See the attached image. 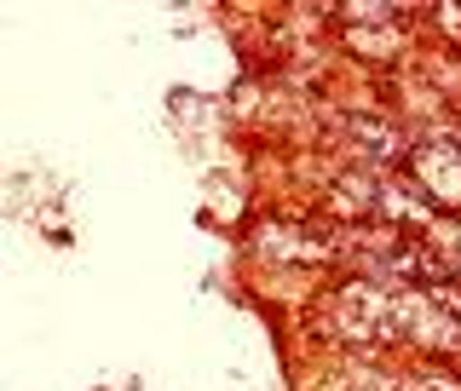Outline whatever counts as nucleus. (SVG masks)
Listing matches in <instances>:
<instances>
[{"mask_svg": "<svg viewBox=\"0 0 461 391\" xmlns=\"http://www.w3.org/2000/svg\"><path fill=\"white\" fill-rule=\"evenodd\" d=\"M432 248H438L444 259H450V271H461V219H444V225H432Z\"/></svg>", "mask_w": 461, "mask_h": 391, "instance_id": "6e6552de", "label": "nucleus"}, {"mask_svg": "<svg viewBox=\"0 0 461 391\" xmlns=\"http://www.w3.org/2000/svg\"><path fill=\"white\" fill-rule=\"evenodd\" d=\"M266 253H271V259H329L335 248H329V242H317L312 230L271 225V230H266Z\"/></svg>", "mask_w": 461, "mask_h": 391, "instance_id": "423d86ee", "label": "nucleus"}, {"mask_svg": "<svg viewBox=\"0 0 461 391\" xmlns=\"http://www.w3.org/2000/svg\"><path fill=\"white\" fill-rule=\"evenodd\" d=\"M335 208L381 219V179H375V173H346V179H335Z\"/></svg>", "mask_w": 461, "mask_h": 391, "instance_id": "39448f33", "label": "nucleus"}, {"mask_svg": "<svg viewBox=\"0 0 461 391\" xmlns=\"http://www.w3.org/2000/svg\"><path fill=\"white\" fill-rule=\"evenodd\" d=\"M352 144H364L357 156H369L375 167L403 156V133H398L393 121H381V115H352Z\"/></svg>", "mask_w": 461, "mask_h": 391, "instance_id": "20e7f679", "label": "nucleus"}, {"mask_svg": "<svg viewBox=\"0 0 461 391\" xmlns=\"http://www.w3.org/2000/svg\"><path fill=\"white\" fill-rule=\"evenodd\" d=\"M329 328H335V340L364 345V351L398 345L403 328H410V316H403V288H386V282H369V277L335 288V299H329Z\"/></svg>", "mask_w": 461, "mask_h": 391, "instance_id": "f257e3e1", "label": "nucleus"}, {"mask_svg": "<svg viewBox=\"0 0 461 391\" xmlns=\"http://www.w3.org/2000/svg\"><path fill=\"white\" fill-rule=\"evenodd\" d=\"M312 391H398L393 374H381L369 357H340L335 369H323L312 380Z\"/></svg>", "mask_w": 461, "mask_h": 391, "instance_id": "7ed1b4c3", "label": "nucleus"}, {"mask_svg": "<svg viewBox=\"0 0 461 391\" xmlns=\"http://www.w3.org/2000/svg\"><path fill=\"white\" fill-rule=\"evenodd\" d=\"M352 47H369V52H398L403 47V23H364V29H352Z\"/></svg>", "mask_w": 461, "mask_h": 391, "instance_id": "0eeeda50", "label": "nucleus"}, {"mask_svg": "<svg viewBox=\"0 0 461 391\" xmlns=\"http://www.w3.org/2000/svg\"><path fill=\"white\" fill-rule=\"evenodd\" d=\"M410 173H415V184L427 191V201L461 213V133H456V127L438 133V138L415 144V150H410Z\"/></svg>", "mask_w": 461, "mask_h": 391, "instance_id": "f03ea898", "label": "nucleus"}, {"mask_svg": "<svg viewBox=\"0 0 461 391\" xmlns=\"http://www.w3.org/2000/svg\"><path fill=\"white\" fill-rule=\"evenodd\" d=\"M398 391H461L456 374H438V369H421V374H403Z\"/></svg>", "mask_w": 461, "mask_h": 391, "instance_id": "1a4fd4ad", "label": "nucleus"}]
</instances>
